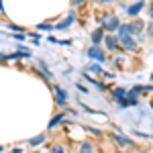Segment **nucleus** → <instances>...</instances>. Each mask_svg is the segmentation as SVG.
<instances>
[{"mask_svg":"<svg viewBox=\"0 0 153 153\" xmlns=\"http://www.w3.org/2000/svg\"><path fill=\"white\" fill-rule=\"evenodd\" d=\"M94 151V145L92 143H82L80 145V153H92Z\"/></svg>","mask_w":153,"mask_h":153,"instance_id":"obj_14","label":"nucleus"},{"mask_svg":"<svg viewBox=\"0 0 153 153\" xmlns=\"http://www.w3.org/2000/svg\"><path fill=\"white\" fill-rule=\"evenodd\" d=\"M10 153H25V151H23V149H21V147H14V149H12Z\"/></svg>","mask_w":153,"mask_h":153,"instance_id":"obj_20","label":"nucleus"},{"mask_svg":"<svg viewBox=\"0 0 153 153\" xmlns=\"http://www.w3.org/2000/svg\"><path fill=\"white\" fill-rule=\"evenodd\" d=\"M117 35H131V25L129 23H120L117 29Z\"/></svg>","mask_w":153,"mask_h":153,"instance_id":"obj_13","label":"nucleus"},{"mask_svg":"<svg viewBox=\"0 0 153 153\" xmlns=\"http://www.w3.org/2000/svg\"><path fill=\"white\" fill-rule=\"evenodd\" d=\"M0 10H4V6H2V0H0Z\"/></svg>","mask_w":153,"mask_h":153,"instance_id":"obj_23","label":"nucleus"},{"mask_svg":"<svg viewBox=\"0 0 153 153\" xmlns=\"http://www.w3.org/2000/svg\"><path fill=\"white\" fill-rule=\"evenodd\" d=\"M149 16H151V19H153V0H151V2H149Z\"/></svg>","mask_w":153,"mask_h":153,"instance_id":"obj_19","label":"nucleus"},{"mask_svg":"<svg viewBox=\"0 0 153 153\" xmlns=\"http://www.w3.org/2000/svg\"><path fill=\"white\" fill-rule=\"evenodd\" d=\"M88 70L94 71V74H104V70H102V68H100L98 63H90V65H88Z\"/></svg>","mask_w":153,"mask_h":153,"instance_id":"obj_15","label":"nucleus"},{"mask_svg":"<svg viewBox=\"0 0 153 153\" xmlns=\"http://www.w3.org/2000/svg\"><path fill=\"white\" fill-rule=\"evenodd\" d=\"M90 39H92V43H94V45H100V43L104 41V29L100 27V29L92 31V33H90Z\"/></svg>","mask_w":153,"mask_h":153,"instance_id":"obj_8","label":"nucleus"},{"mask_svg":"<svg viewBox=\"0 0 153 153\" xmlns=\"http://www.w3.org/2000/svg\"><path fill=\"white\" fill-rule=\"evenodd\" d=\"M98 2H102V4H106V2H112V0H98Z\"/></svg>","mask_w":153,"mask_h":153,"instance_id":"obj_22","label":"nucleus"},{"mask_svg":"<svg viewBox=\"0 0 153 153\" xmlns=\"http://www.w3.org/2000/svg\"><path fill=\"white\" fill-rule=\"evenodd\" d=\"M71 2H74V4H76V6H80V4H84V2H86V0H71Z\"/></svg>","mask_w":153,"mask_h":153,"instance_id":"obj_21","label":"nucleus"},{"mask_svg":"<svg viewBox=\"0 0 153 153\" xmlns=\"http://www.w3.org/2000/svg\"><path fill=\"white\" fill-rule=\"evenodd\" d=\"M129 25H131V35H141L143 31H145V23H143L141 19H135Z\"/></svg>","mask_w":153,"mask_h":153,"instance_id":"obj_6","label":"nucleus"},{"mask_svg":"<svg viewBox=\"0 0 153 153\" xmlns=\"http://www.w3.org/2000/svg\"><path fill=\"white\" fill-rule=\"evenodd\" d=\"M151 139H153V137H151Z\"/></svg>","mask_w":153,"mask_h":153,"instance_id":"obj_24","label":"nucleus"},{"mask_svg":"<svg viewBox=\"0 0 153 153\" xmlns=\"http://www.w3.org/2000/svg\"><path fill=\"white\" fill-rule=\"evenodd\" d=\"M112 139H114V143L117 145H120V147H135V141L133 139H129V137H125V135H118V133H114L112 135Z\"/></svg>","mask_w":153,"mask_h":153,"instance_id":"obj_5","label":"nucleus"},{"mask_svg":"<svg viewBox=\"0 0 153 153\" xmlns=\"http://www.w3.org/2000/svg\"><path fill=\"white\" fill-rule=\"evenodd\" d=\"M104 47L106 51H110V53H117L118 49H120V45H118V37L112 35V33H108V35H104Z\"/></svg>","mask_w":153,"mask_h":153,"instance_id":"obj_4","label":"nucleus"},{"mask_svg":"<svg viewBox=\"0 0 153 153\" xmlns=\"http://www.w3.org/2000/svg\"><path fill=\"white\" fill-rule=\"evenodd\" d=\"M63 118H65V110H63V112H59V114H55V117H53V118H51V120H49L47 129L51 131V129H53V127H55V125H59V123H63Z\"/></svg>","mask_w":153,"mask_h":153,"instance_id":"obj_12","label":"nucleus"},{"mask_svg":"<svg viewBox=\"0 0 153 153\" xmlns=\"http://www.w3.org/2000/svg\"><path fill=\"white\" fill-rule=\"evenodd\" d=\"M143 6H145V0H139V2H135V4L127 6V14H129V16H137V14L143 10Z\"/></svg>","mask_w":153,"mask_h":153,"instance_id":"obj_7","label":"nucleus"},{"mask_svg":"<svg viewBox=\"0 0 153 153\" xmlns=\"http://www.w3.org/2000/svg\"><path fill=\"white\" fill-rule=\"evenodd\" d=\"M118 37V45L120 49H125V51H131V53H135L137 51V41L133 39V35H117Z\"/></svg>","mask_w":153,"mask_h":153,"instance_id":"obj_2","label":"nucleus"},{"mask_svg":"<svg viewBox=\"0 0 153 153\" xmlns=\"http://www.w3.org/2000/svg\"><path fill=\"white\" fill-rule=\"evenodd\" d=\"M88 57L98 61V63H104L106 61V51L100 47V45H92V47L88 49Z\"/></svg>","mask_w":153,"mask_h":153,"instance_id":"obj_3","label":"nucleus"},{"mask_svg":"<svg viewBox=\"0 0 153 153\" xmlns=\"http://www.w3.org/2000/svg\"><path fill=\"white\" fill-rule=\"evenodd\" d=\"M100 23H102V29H104L106 33H117L120 21H118L117 14H104V16L100 19Z\"/></svg>","mask_w":153,"mask_h":153,"instance_id":"obj_1","label":"nucleus"},{"mask_svg":"<svg viewBox=\"0 0 153 153\" xmlns=\"http://www.w3.org/2000/svg\"><path fill=\"white\" fill-rule=\"evenodd\" d=\"M37 31H53V25H49V23H41V25H37Z\"/></svg>","mask_w":153,"mask_h":153,"instance_id":"obj_16","label":"nucleus"},{"mask_svg":"<svg viewBox=\"0 0 153 153\" xmlns=\"http://www.w3.org/2000/svg\"><path fill=\"white\" fill-rule=\"evenodd\" d=\"M45 139H47V135H45V133H41V135H37V137H33V139H29V147L43 145V143H45Z\"/></svg>","mask_w":153,"mask_h":153,"instance_id":"obj_11","label":"nucleus"},{"mask_svg":"<svg viewBox=\"0 0 153 153\" xmlns=\"http://www.w3.org/2000/svg\"><path fill=\"white\" fill-rule=\"evenodd\" d=\"M37 65H39V70H41V74H43V78H45L47 82H51V80H53V74L49 71V68L45 65V61H39Z\"/></svg>","mask_w":153,"mask_h":153,"instance_id":"obj_10","label":"nucleus"},{"mask_svg":"<svg viewBox=\"0 0 153 153\" xmlns=\"http://www.w3.org/2000/svg\"><path fill=\"white\" fill-rule=\"evenodd\" d=\"M51 153H65V151H63L61 145H53V147H51Z\"/></svg>","mask_w":153,"mask_h":153,"instance_id":"obj_18","label":"nucleus"},{"mask_svg":"<svg viewBox=\"0 0 153 153\" xmlns=\"http://www.w3.org/2000/svg\"><path fill=\"white\" fill-rule=\"evenodd\" d=\"M145 33H147V35H149V37H153V19H151V21H149V25L145 27Z\"/></svg>","mask_w":153,"mask_h":153,"instance_id":"obj_17","label":"nucleus"},{"mask_svg":"<svg viewBox=\"0 0 153 153\" xmlns=\"http://www.w3.org/2000/svg\"><path fill=\"white\" fill-rule=\"evenodd\" d=\"M76 16H78V14H76V10H71L70 14H68V19H65L63 23H59L57 27H55V29H68V27H70L71 23H76Z\"/></svg>","mask_w":153,"mask_h":153,"instance_id":"obj_9","label":"nucleus"}]
</instances>
